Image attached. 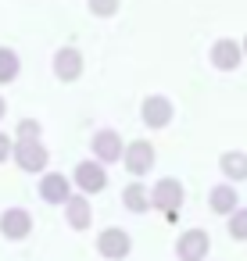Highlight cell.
Returning <instances> with one entry per match:
<instances>
[{
	"label": "cell",
	"instance_id": "1",
	"mask_svg": "<svg viewBox=\"0 0 247 261\" xmlns=\"http://www.w3.org/2000/svg\"><path fill=\"white\" fill-rule=\"evenodd\" d=\"M183 200H186V190H183V182L172 179V175H165V179H158V182L151 186V207L165 211L168 222L176 218V211L183 207Z\"/></svg>",
	"mask_w": 247,
	"mask_h": 261
},
{
	"label": "cell",
	"instance_id": "2",
	"mask_svg": "<svg viewBox=\"0 0 247 261\" xmlns=\"http://www.w3.org/2000/svg\"><path fill=\"white\" fill-rule=\"evenodd\" d=\"M11 161H15L22 172H29V175H36V172L43 175L47 165H51V150L43 147V140H15Z\"/></svg>",
	"mask_w": 247,
	"mask_h": 261
},
{
	"label": "cell",
	"instance_id": "3",
	"mask_svg": "<svg viewBox=\"0 0 247 261\" xmlns=\"http://www.w3.org/2000/svg\"><path fill=\"white\" fill-rule=\"evenodd\" d=\"M154 161H158V150H154V143L151 140H129L126 143V154H122V165H126V172L129 175H147L151 168H154Z\"/></svg>",
	"mask_w": 247,
	"mask_h": 261
},
{
	"label": "cell",
	"instance_id": "4",
	"mask_svg": "<svg viewBox=\"0 0 247 261\" xmlns=\"http://www.w3.org/2000/svg\"><path fill=\"white\" fill-rule=\"evenodd\" d=\"M129 250H133V236H129L126 229H118V225L101 229V236H97V254H101V257L122 261V257H129Z\"/></svg>",
	"mask_w": 247,
	"mask_h": 261
},
{
	"label": "cell",
	"instance_id": "5",
	"mask_svg": "<svg viewBox=\"0 0 247 261\" xmlns=\"http://www.w3.org/2000/svg\"><path fill=\"white\" fill-rule=\"evenodd\" d=\"M72 182H76V190H83V193H104V186H108L104 161H97V158L79 161L76 172H72Z\"/></svg>",
	"mask_w": 247,
	"mask_h": 261
},
{
	"label": "cell",
	"instance_id": "6",
	"mask_svg": "<svg viewBox=\"0 0 247 261\" xmlns=\"http://www.w3.org/2000/svg\"><path fill=\"white\" fill-rule=\"evenodd\" d=\"M208 250H211V236L204 229H186L176 240V257L179 261H208Z\"/></svg>",
	"mask_w": 247,
	"mask_h": 261
},
{
	"label": "cell",
	"instance_id": "7",
	"mask_svg": "<svg viewBox=\"0 0 247 261\" xmlns=\"http://www.w3.org/2000/svg\"><path fill=\"white\" fill-rule=\"evenodd\" d=\"M140 118H143V125H151V129H168L172 118H176V108H172L168 97L151 93V97L143 100V108H140Z\"/></svg>",
	"mask_w": 247,
	"mask_h": 261
},
{
	"label": "cell",
	"instance_id": "8",
	"mask_svg": "<svg viewBox=\"0 0 247 261\" xmlns=\"http://www.w3.org/2000/svg\"><path fill=\"white\" fill-rule=\"evenodd\" d=\"M90 150H93V158H97V161L115 165V161H122L126 143H122V136H118L115 129H97V133H93V140H90Z\"/></svg>",
	"mask_w": 247,
	"mask_h": 261
},
{
	"label": "cell",
	"instance_id": "9",
	"mask_svg": "<svg viewBox=\"0 0 247 261\" xmlns=\"http://www.w3.org/2000/svg\"><path fill=\"white\" fill-rule=\"evenodd\" d=\"M211 65L218 68V72H236L240 65H243V47L236 43V40H229V36H222V40H215L211 43Z\"/></svg>",
	"mask_w": 247,
	"mask_h": 261
},
{
	"label": "cell",
	"instance_id": "10",
	"mask_svg": "<svg viewBox=\"0 0 247 261\" xmlns=\"http://www.w3.org/2000/svg\"><path fill=\"white\" fill-rule=\"evenodd\" d=\"M33 232V215L26 207H8V211H0V236L4 240H26Z\"/></svg>",
	"mask_w": 247,
	"mask_h": 261
},
{
	"label": "cell",
	"instance_id": "11",
	"mask_svg": "<svg viewBox=\"0 0 247 261\" xmlns=\"http://www.w3.org/2000/svg\"><path fill=\"white\" fill-rule=\"evenodd\" d=\"M72 179L65 175V172H43V179H40V197L47 200V204H65L68 197H72Z\"/></svg>",
	"mask_w": 247,
	"mask_h": 261
},
{
	"label": "cell",
	"instance_id": "12",
	"mask_svg": "<svg viewBox=\"0 0 247 261\" xmlns=\"http://www.w3.org/2000/svg\"><path fill=\"white\" fill-rule=\"evenodd\" d=\"M61 207H65V222H68L76 232L90 229V222H93V211H90V193H83V190H79V193H72Z\"/></svg>",
	"mask_w": 247,
	"mask_h": 261
},
{
	"label": "cell",
	"instance_id": "13",
	"mask_svg": "<svg viewBox=\"0 0 247 261\" xmlns=\"http://www.w3.org/2000/svg\"><path fill=\"white\" fill-rule=\"evenodd\" d=\"M54 75H58L61 83H76V79L83 75V54H79L76 47H61V50L54 54Z\"/></svg>",
	"mask_w": 247,
	"mask_h": 261
},
{
	"label": "cell",
	"instance_id": "14",
	"mask_svg": "<svg viewBox=\"0 0 247 261\" xmlns=\"http://www.w3.org/2000/svg\"><path fill=\"white\" fill-rule=\"evenodd\" d=\"M208 207L215 211V215H233L236 207H240V200H236V186L233 182H218V186H211V193H208Z\"/></svg>",
	"mask_w": 247,
	"mask_h": 261
},
{
	"label": "cell",
	"instance_id": "15",
	"mask_svg": "<svg viewBox=\"0 0 247 261\" xmlns=\"http://www.w3.org/2000/svg\"><path fill=\"white\" fill-rule=\"evenodd\" d=\"M218 168H222V175H226L229 182H247V154L226 150V154L218 158Z\"/></svg>",
	"mask_w": 247,
	"mask_h": 261
},
{
	"label": "cell",
	"instance_id": "16",
	"mask_svg": "<svg viewBox=\"0 0 247 261\" xmlns=\"http://www.w3.org/2000/svg\"><path fill=\"white\" fill-rule=\"evenodd\" d=\"M122 204H126V211L143 215V211H151V190H147L143 182H129V186L122 190Z\"/></svg>",
	"mask_w": 247,
	"mask_h": 261
},
{
	"label": "cell",
	"instance_id": "17",
	"mask_svg": "<svg viewBox=\"0 0 247 261\" xmlns=\"http://www.w3.org/2000/svg\"><path fill=\"white\" fill-rule=\"evenodd\" d=\"M18 72H22V61H18V54H15L11 47H0V86L15 83V79H18Z\"/></svg>",
	"mask_w": 247,
	"mask_h": 261
},
{
	"label": "cell",
	"instance_id": "18",
	"mask_svg": "<svg viewBox=\"0 0 247 261\" xmlns=\"http://www.w3.org/2000/svg\"><path fill=\"white\" fill-rule=\"evenodd\" d=\"M226 229L236 243H247V207H236L233 215H226Z\"/></svg>",
	"mask_w": 247,
	"mask_h": 261
},
{
	"label": "cell",
	"instance_id": "19",
	"mask_svg": "<svg viewBox=\"0 0 247 261\" xmlns=\"http://www.w3.org/2000/svg\"><path fill=\"white\" fill-rule=\"evenodd\" d=\"M40 133H43V125L36 118H22L15 129V140H40Z\"/></svg>",
	"mask_w": 247,
	"mask_h": 261
},
{
	"label": "cell",
	"instance_id": "20",
	"mask_svg": "<svg viewBox=\"0 0 247 261\" xmlns=\"http://www.w3.org/2000/svg\"><path fill=\"white\" fill-rule=\"evenodd\" d=\"M118 4H122V0H90V15H97V18H111V15L118 11Z\"/></svg>",
	"mask_w": 247,
	"mask_h": 261
},
{
	"label": "cell",
	"instance_id": "21",
	"mask_svg": "<svg viewBox=\"0 0 247 261\" xmlns=\"http://www.w3.org/2000/svg\"><path fill=\"white\" fill-rule=\"evenodd\" d=\"M11 154H15V140H11L8 133H0V165H4Z\"/></svg>",
	"mask_w": 247,
	"mask_h": 261
},
{
	"label": "cell",
	"instance_id": "22",
	"mask_svg": "<svg viewBox=\"0 0 247 261\" xmlns=\"http://www.w3.org/2000/svg\"><path fill=\"white\" fill-rule=\"evenodd\" d=\"M8 115V104H4V97H0V118H4Z\"/></svg>",
	"mask_w": 247,
	"mask_h": 261
},
{
	"label": "cell",
	"instance_id": "23",
	"mask_svg": "<svg viewBox=\"0 0 247 261\" xmlns=\"http://www.w3.org/2000/svg\"><path fill=\"white\" fill-rule=\"evenodd\" d=\"M240 47H243V58H247V36H243V40H240Z\"/></svg>",
	"mask_w": 247,
	"mask_h": 261
}]
</instances>
